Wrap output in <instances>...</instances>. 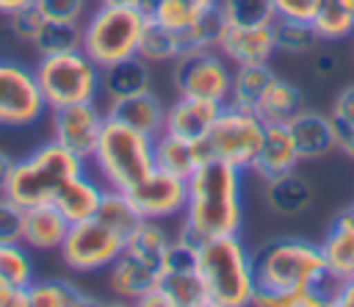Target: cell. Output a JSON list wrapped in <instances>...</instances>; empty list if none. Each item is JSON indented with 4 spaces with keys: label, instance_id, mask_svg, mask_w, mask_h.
Masks as SVG:
<instances>
[{
    "label": "cell",
    "instance_id": "obj_34",
    "mask_svg": "<svg viewBox=\"0 0 354 307\" xmlns=\"http://www.w3.org/2000/svg\"><path fill=\"white\" fill-rule=\"evenodd\" d=\"M318 33L310 22H299V19H274V44L277 53H288V55H304L310 50H315L318 44Z\"/></svg>",
    "mask_w": 354,
    "mask_h": 307
},
{
    "label": "cell",
    "instance_id": "obj_29",
    "mask_svg": "<svg viewBox=\"0 0 354 307\" xmlns=\"http://www.w3.org/2000/svg\"><path fill=\"white\" fill-rule=\"evenodd\" d=\"M183 50H185L183 33L169 30V28H160V25H155V22L147 19V25L141 30V39H138L136 55L144 58L152 66V64H171Z\"/></svg>",
    "mask_w": 354,
    "mask_h": 307
},
{
    "label": "cell",
    "instance_id": "obj_53",
    "mask_svg": "<svg viewBox=\"0 0 354 307\" xmlns=\"http://www.w3.org/2000/svg\"><path fill=\"white\" fill-rule=\"evenodd\" d=\"M340 3H343L346 8H351V11H354V0H340Z\"/></svg>",
    "mask_w": 354,
    "mask_h": 307
},
{
    "label": "cell",
    "instance_id": "obj_35",
    "mask_svg": "<svg viewBox=\"0 0 354 307\" xmlns=\"http://www.w3.org/2000/svg\"><path fill=\"white\" fill-rule=\"evenodd\" d=\"M97 218H102L105 224H111L113 230L119 232H130L138 221H141V213L136 210L133 199L127 191H116V188H108L105 185V194H102V202L97 207Z\"/></svg>",
    "mask_w": 354,
    "mask_h": 307
},
{
    "label": "cell",
    "instance_id": "obj_19",
    "mask_svg": "<svg viewBox=\"0 0 354 307\" xmlns=\"http://www.w3.org/2000/svg\"><path fill=\"white\" fill-rule=\"evenodd\" d=\"M290 136L296 141L299 158L301 160H321L329 152H335V122L326 113L310 111V108H299L290 119H288Z\"/></svg>",
    "mask_w": 354,
    "mask_h": 307
},
{
    "label": "cell",
    "instance_id": "obj_50",
    "mask_svg": "<svg viewBox=\"0 0 354 307\" xmlns=\"http://www.w3.org/2000/svg\"><path fill=\"white\" fill-rule=\"evenodd\" d=\"M30 3H36V0H0V14H14V11H19V8H25V6H30Z\"/></svg>",
    "mask_w": 354,
    "mask_h": 307
},
{
    "label": "cell",
    "instance_id": "obj_49",
    "mask_svg": "<svg viewBox=\"0 0 354 307\" xmlns=\"http://www.w3.org/2000/svg\"><path fill=\"white\" fill-rule=\"evenodd\" d=\"M11 166H14V158L0 149V194L6 191V180H8V174H11Z\"/></svg>",
    "mask_w": 354,
    "mask_h": 307
},
{
    "label": "cell",
    "instance_id": "obj_7",
    "mask_svg": "<svg viewBox=\"0 0 354 307\" xmlns=\"http://www.w3.org/2000/svg\"><path fill=\"white\" fill-rule=\"evenodd\" d=\"M33 75L47 102V111H50V108H61L72 102L97 100L102 69L77 47L66 53L39 55V61L33 64Z\"/></svg>",
    "mask_w": 354,
    "mask_h": 307
},
{
    "label": "cell",
    "instance_id": "obj_31",
    "mask_svg": "<svg viewBox=\"0 0 354 307\" xmlns=\"http://www.w3.org/2000/svg\"><path fill=\"white\" fill-rule=\"evenodd\" d=\"M158 288L169 299V307H207L205 285L196 271H163Z\"/></svg>",
    "mask_w": 354,
    "mask_h": 307
},
{
    "label": "cell",
    "instance_id": "obj_9",
    "mask_svg": "<svg viewBox=\"0 0 354 307\" xmlns=\"http://www.w3.org/2000/svg\"><path fill=\"white\" fill-rule=\"evenodd\" d=\"M232 66L216 47H185L171 61V86L183 97L227 102Z\"/></svg>",
    "mask_w": 354,
    "mask_h": 307
},
{
    "label": "cell",
    "instance_id": "obj_54",
    "mask_svg": "<svg viewBox=\"0 0 354 307\" xmlns=\"http://www.w3.org/2000/svg\"><path fill=\"white\" fill-rule=\"evenodd\" d=\"M351 207H354V205H351Z\"/></svg>",
    "mask_w": 354,
    "mask_h": 307
},
{
    "label": "cell",
    "instance_id": "obj_12",
    "mask_svg": "<svg viewBox=\"0 0 354 307\" xmlns=\"http://www.w3.org/2000/svg\"><path fill=\"white\" fill-rule=\"evenodd\" d=\"M105 124V108L97 105V100L88 102H72L61 108H50V133L58 144L72 149L80 158H91L97 138Z\"/></svg>",
    "mask_w": 354,
    "mask_h": 307
},
{
    "label": "cell",
    "instance_id": "obj_28",
    "mask_svg": "<svg viewBox=\"0 0 354 307\" xmlns=\"http://www.w3.org/2000/svg\"><path fill=\"white\" fill-rule=\"evenodd\" d=\"M299 108H301V91H299V86L277 75L268 83L266 94L260 97L254 113L263 122H288Z\"/></svg>",
    "mask_w": 354,
    "mask_h": 307
},
{
    "label": "cell",
    "instance_id": "obj_47",
    "mask_svg": "<svg viewBox=\"0 0 354 307\" xmlns=\"http://www.w3.org/2000/svg\"><path fill=\"white\" fill-rule=\"evenodd\" d=\"M335 149L354 160V127H335Z\"/></svg>",
    "mask_w": 354,
    "mask_h": 307
},
{
    "label": "cell",
    "instance_id": "obj_38",
    "mask_svg": "<svg viewBox=\"0 0 354 307\" xmlns=\"http://www.w3.org/2000/svg\"><path fill=\"white\" fill-rule=\"evenodd\" d=\"M221 28H224V19H221L218 8H202L196 22L183 33V41H185V47H216Z\"/></svg>",
    "mask_w": 354,
    "mask_h": 307
},
{
    "label": "cell",
    "instance_id": "obj_52",
    "mask_svg": "<svg viewBox=\"0 0 354 307\" xmlns=\"http://www.w3.org/2000/svg\"><path fill=\"white\" fill-rule=\"evenodd\" d=\"M194 6H199V8H216V3L218 0H191Z\"/></svg>",
    "mask_w": 354,
    "mask_h": 307
},
{
    "label": "cell",
    "instance_id": "obj_27",
    "mask_svg": "<svg viewBox=\"0 0 354 307\" xmlns=\"http://www.w3.org/2000/svg\"><path fill=\"white\" fill-rule=\"evenodd\" d=\"M277 77V72L268 64H246V66H235L232 69V83H230V100L238 108L254 111L260 97L266 94L268 83Z\"/></svg>",
    "mask_w": 354,
    "mask_h": 307
},
{
    "label": "cell",
    "instance_id": "obj_33",
    "mask_svg": "<svg viewBox=\"0 0 354 307\" xmlns=\"http://www.w3.org/2000/svg\"><path fill=\"white\" fill-rule=\"evenodd\" d=\"M310 25L315 28L321 41H340L354 33V11L340 0H324Z\"/></svg>",
    "mask_w": 354,
    "mask_h": 307
},
{
    "label": "cell",
    "instance_id": "obj_11",
    "mask_svg": "<svg viewBox=\"0 0 354 307\" xmlns=\"http://www.w3.org/2000/svg\"><path fill=\"white\" fill-rule=\"evenodd\" d=\"M47 111L30 66L0 58V127H30Z\"/></svg>",
    "mask_w": 354,
    "mask_h": 307
},
{
    "label": "cell",
    "instance_id": "obj_42",
    "mask_svg": "<svg viewBox=\"0 0 354 307\" xmlns=\"http://www.w3.org/2000/svg\"><path fill=\"white\" fill-rule=\"evenodd\" d=\"M44 19H61V22H83L91 11V0H36Z\"/></svg>",
    "mask_w": 354,
    "mask_h": 307
},
{
    "label": "cell",
    "instance_id": "obj_40",
    "mask_svg": "<svg viewBox=\"0 0 354 307\" xmlns=\"http://www.w3.org/2000/svg\"><path fill=\"white\" fill-rule=\"evenodd\" d=\"M41 25H44V14L39 11L36 3H30V6H25V8L14 11V14H8V28H6V30H8L14 39L30 44Z\"/></svg>",
    "mask_w": 354,
    "mask_h": 307
},
{
    "label": "cell",
    "instance_id": "obj_5",
    "mask_svg": "<svg viewBox=\"0 0 354 307\" xmlns=\"http://www.w3.org/2000/svg\"><path fill=\"white\" fill-rule=\"evenodd\" d=\"M88 160L108 188L133 191L155 169L152 136L105 116L102 133Z\"/></svg>",
    "mask_w": 354,
    "mask_h": 307
},
{
    "label": "cell",
    "instance_id": "obj_4",
    "mask_svg": "<svg viewBox=\"0 0 354 307\" xmlns=\"http://www.w3.org/2000/svg\"><path fill=\"white\" fill-rule=\"evenodd\" d=\"M80 171H86V158L75 155L72 149L50 138L39 144L33 152H28L25 158L14 160L3 194L22 207L53 202L55 191Z\"/></svg>",
    "mask_w": 354,
    "mask_h": 307
},
{
    "label": "cell",
    "instance_id": "obj_13",
    "mask_svg": "<svg viewBox=\"0 0 354 307\" xmlns=\"http://www.w3.org/2000/svg\"><path fill=\"white\" fill-rule=\"evenodd\" d=\"M136 210L141 213V218H171L180 216L185 210V199H188V180L169 174L163 169H152L133 191H127Z\"/></svg>",
    "mask_w": 354,
    "mask_h": 307
},
{
    "label": "cell",
    "instance_id": "obj_24",
    "mask_svg": "<svg viewBox=\"0 0 354 307\" xmlns=\"http://www.w3.org/2000/svg\"><path fill=\"white\" fill-rule=\"evenodd\" d=\"M152 149H155V169H163L183 180H188L202 163V152H199L196 141L180 138L166 130L152 138Z\"/></svg>",
    "mask_w": 354,
    "mask_h": 307
},
{
    "label": "cell",
    "instance_id": "obj_25",
    "mask_svg": "<svg viewBox=\"0 0 354 307\" xmlns=\"http://www.w3.org/2000/svg\"><path fill=\"white\" fill-rule=\"evenodd\" d=\"M149 86H152L149 64H147L144 58H138V55L105 66V69H102V77H100V91H102L108 100L130 97V94L147 91Z\"/></svg>",
    "mask_w": 354,
    "mask_h": 307
},
{
    "label": "cell",
    "instance_id": "obj_6",
    "mask_svg": "<svg viewBox=\"0 0 354 307\" xmlns=\"http://www.w3.org/2000/svg\"><path fill=\"white\" fill-rule=\"evenodd\" d=\"M144 25H147V17L136 6L97 3L80 22V28H83L80 50L100 69H105L111 64H119V61L136 55Z\"/></svg>",
    "mask_w": 354,
    "mask_h": 307
},
{
    "label": "cell",
    "instance_id": "obj_46",
    "mask_svg": "<svg viewBox=\"0 0 354 307\" xmlns=\"http://www.w3.org/2000/svg\"><path fill=\"white\" fill-rule=\"evenodd\" d=\"M329 304L332 307H354V277L329 282Z\"/></svg>",
    "mask_w": 354,
    "mask_h": 307
},
{
    "label": "cell",
    "instance_id": "obj_2",
    "mask_svg": "<svg viewBox=\"0 0 354 307\" xmlns=\"http://www.w3.org/2000/svg\"><path fill=\"white\" fill-rule=\"evenodd\" d=\"M196 274L205 285L207 307H243L257 293L252 252L235 235H216L199 243Z\"/></svg>",
    "mask_w": 354,
    "mask_h": 307
},
{
    "label": "cell",
    "instance_id": "obj_14",
    "mask_svg": "<svg viewBox=\"0 0 354 307\" xmlns=\"http://www.w3.org/2000/svg\"><path fill=\"white\" fill-rule=\"evenodd\" d=\"M216 50L232 66L268 64L271 55L277 53V44H274V22H268V25H227L224 22Z\"/></svg>",
    "mask_w": 354,
    "mask_h": 307
},
{
    "label": "cell",
    "instance_id": "obj_32",
    "mask_svg": "<svg viewBox=\"0 0 354 307\" xmlns=\"http://www.w3.org/2000/svg\"><path fill=\"white\" fill-rule=\"evenodd\" d=\"M83 39V28L80 22H61V19H44V25L39 28V33L33 36L30 47L39 55H53V53H66V50H77Z\"/></svg>",
    "mask_w": 354,
    "mask_h": 307
},
{
    "label": "cell",
    "instance_id": "obj_15",
    "mask_svg": "<svg viewBox=\"0 0 354 307\" xmlns=\"http://www.w3.org/2000/svg\"><path fill=\"white\" fill-rule=\"evenodd\" d=\"M160 274L163 268L158 260H149L133 249H122V254L108 266V288L119 299L138 304L149 290L158 288Z\"/></svg>",
    "mask_w": 354,
    "mask_h": 307
},
{
    "label": "cell",
    "instance_id": "obj_10",
    "mask_svg": "<svg viewBox=\"0 0 354 307\" xmlns=\"http://www.w3.org/2000/svg\"><path fill=\"white\" fill-rule=\"evenodd\" d=\"M124 238H127L124 232H119L111 224H105L102 218L91 216V218L69 224L58 254L69 271H77V274L108 271V266L122 254Z\"/></svg>",
    "mask_w": 354,
    "mask_h": 307
},
{
    "label": "cell",
    "instance_id": "obj_1",
    "mask_svg": "<svg viewBox=\"0 0 354 307\" xmlns=\"http://www.w3.org/2000/svg\"><path fill=\"white\" fill-rule=\"evenodd\" d=\"M243 224V171L221 163L202 160L188 177V199L183 227L177 230L194 243L216 235H235Z\"/></svg>",
    "mask_w": 354,
    "mask_h": 307
},
{
    "label": "cell",
    "instance_id": "obj_21",
    "mask_svg": "<svg viewBox=\"0 0 354 307\" xmlns=\"http://www.w3.org/2000/svg\"><path fill=\"white\" fill-rule=\"evenodd\" d=\"M66 230H69V221L53 202H41V205L25 207L22 243L28 249H39V252L61 249V243L66 238Z\"/></svg>",
    "mask_w": 354,
    "mask_h": 307
},
{
    "label": "cell",
    "instance_id": "obj_23",
    "mask_svg": "<svg viewBox=\"0 0 354 307\" xmlns=\"http://www.w3.org/2000/svg\"><path fill=\"white\" fill-rule=\"evenodd\" d=\"M102 194H105V185H100L94 177H88L86 171L69 177L53 196V205L66 216L69 224L75 221H83V218H91L97 216V207L102 202Z\"/></svg>",
    "mask_w": 354,
    "mask_h": 307
},
{
    "label": "cell",
    "instance_id": "obj_37",
    "mask_svg": "<svg viewBox=\"0 0 354 307\" xmlns=\"http://www.w3.org/2000/svg\"><path fill=\"white\" fill-rule=\"evenodd\" d=\"M252 304H257V307H324V304H329V288L257 290Z\"/></svg>",
    "mask_w": 354,
    "mask_h": 307
},
{
    "label": "cell",
    "instance_id": "obj_48",
    "mask_svg": "<svg viewBox=\"0 0 354 307\" xmlns=\"http://www.w3.org/2000/svg\"><path fill=\"white\" fill-rule=\"evenodd\" d=\"M313 66H315V72H318L321 77H326V75H332V69L337 66V61H335V55H332V53H321V55H315Z\"/></svg>",
    "mask_w": 354,
    "mask_h": 307
},
{
    "label": "cell",
    "instance_id": "obj_20",
    "mask_svg": "<svg viewBox=\"0 0 354 307\" xmlns=\"http://www.w3.org/2000/svg\"><path fill=\"white\" fill-rule=\"evenodd\" d=\"M321 252L329 282L354 277V207H346L332 218L321 241Z\"/></svg>",
    "mask_w": 354,
    "mask_h": 307
},
{
    "label": "cell",
    "instance_id": "obj_41",
    "mask_svg": "<svg viewBox=\"0 0 354 307\" xmlns=\"http://www.w3.org/2000/svg\"><path fill=\"white\" fill-rule=\"evenodd\" d=\"M22 218L25 207L0 194V243H22Z\"/></svg>",
    "mask_w": 354,
    "mask_h": 307
},
{
    "label": "cell",
    "instance_id": "obj_43",
    "mask_svg": "<svg viewBox=\"0 0 354 307\" xmlns=\"http://www.w3.org/2000/svg\"><path fill=\"white\" fill-rule=\"evenodd\" d=\"M277 19H299V22H313L324 0H271Z\"/></svg>",
    "mask_w": 354,
    "mask_h": 307
},
{
    "label": "cell",
    "instance_id": "obj_30",
    "mask_svg": "<svg viewBox=\"0 0 354 307\" xmlns=\"http://www.w3.org/2000/svg\"><path fill=\"white\" fill-rule=\"evenodd\" d=\"M136 8L149 22L169 28V30H177V33H185L196 22V17L202 14V8L194 6L191 0H141Z\"/></svg>",
    "mask_w": 354,
    "mask_h": 307
},
{
    "label": "cell",
    "instance_id": "obj_18",
    "mask_svg": "<svg viewBox=\"0 0 354 307\" xmlns=\"http://www.w3.org/2000/svg\"><path fill=\"white\" fill-rule=\"evenodd\" d=\"M221 105L224 102H216V100L177 94V100L171 105H166L163 130L180 136V138H188V141H202L207 136V130L213 127L216 116L221 113Z\"/></svg>",
    "mask_w": 354,
    "mask_h": 307
},
{
    "label": "cell",
    "instance_id": "obj_45",
    "mask_svg": "<svg viewBox=\"0 0 354 307\" xmlns=\"http://www.w3.org/2000/svg\"><path fill=\"white\" fill-rule=\"evenodd\" d=\"M0 307H28V285L0 274Z\"/></svg>",
    "mask_w": 354,
    "mask_h": 307
},
{
    "label": "cell",
    "instance_id": "obj_16",
    "mask_svg": "<svg viewBox=\"0 0 354 307\" xmlns=\"http://www.w3.org/2000/svg\"><path fill=\"white\" fill-rule=\"evenodd\" d=\"M299 163H301V158H299V149H296L288 122H266L252 171L260 180H268V177L293 171Z\"/></svg>",
    "mask_w": 354,
    "mask_h": 307
},
{
    "label": "cell",
    "instance_id": "obj_39",
    "mask_svg": "<svg viewBox=\"0 0 354 307\" xmlns=\"http://www.w3.org/2000/svg\"><path fill=\"white\" fill-rule=\"evenodd\" d=\"M196 254H199V243H194L177 232L163 252L160 268L163 271H196Z\"/></svg>",
    "mask_w": 354,
    "mask_h": 307
},
{
    "label": "cell",
    "instance_id": "obj_17",
    "mask_svg": "<svg viewBox=\"0 0 354 307\" xmlns=\"http://www.w3.org/2000/svg\"><path fill=\"white\" fill-rule=\"evenodd\" d=\"M105 116L108 119H116L133 130H141L147 136H158L163 133V124H166V105L163 100L147 89V91H138V94H130V97H116V100H108L105 105Z\"/></svg>",
    "mask_w": 354,
    "mask_h": 307
},
{
    "label": "cell",
    "instance_id": "obj_26",
    "mask_svg": "<svg viewBox=\"0 0 354 307\" xmlns=\"http://www.w3.org/2000/svg\"><path fill=\"white\" fill-rule=\"evenodd\" d=\"M100 304L94 296L72 285L69 279H33L28 285V307H88Z\"/></svg>",
    "mask_w": 354,
    "mask_h": 307
},
{
    "label": "cell",
    "instance_id": "obj_36",
    "mask_svg": "<svg viewBox=\"0 0 354 307\" xmlns=\"http://www.w3.org/2000/svg\"><path fill=\"white\" fill-rule=\"evenodd\" d=\"M216 8L227 25H268L277 19L271 0H218Z\"/></svg>",
    "mask_w": 354,
    "mask_h": 307
},
{
    "label": "cell",
    "instance_id": "obj_8",
    "mask_svg": "<svg viewBox=\"0 0 354 307\" xmlns=\"http://www.w3.org/2000/svg\"><path fill=\"white\" fill-rule=\"evenodd\" d=\"M263 127H266V122L254 111L224 102L221 113L216 116L207 136L202 141H196L202 160H221L241 171H252L257 149H260Z\"/></svg>",
    "mask_w": 354,
    "mask_h": 307
},
{
    "label": "cell",
    "instance_id": "obj_51",
    "mask_svg": "<svg viewBox=\"0 0 354 307\" xmlns=\"http://www.w3.org/2000/svg\"><path fill=\"white\" fill-rule=\"evenodd\" d=\"M97 3H102V6H138L141 0H97Z\"/></svg>",
    "mask_w": 354,
    "mask_h": 307
},
{
    "label": "cell",
    "instance_id": "obj_3",
    "mask_svg": "<svg viewBox=\"0 0 354 307\" xmlns=\"http://www.w3.org/2000/svg\"><path fill=\"white\" fill-rule=\"evenodd\" d=\"M257 290H296V288H329L321 243L304 238H274L254 254Z\"/></svg>",
    "mask_w": 354,
    "mask_h": 307
},
{
    "label": "cell",
    "instance_id": "obj_44",
    "mask_svg": "<svg viewBox=\"0 0 354 307\" xmlns=\"http://www.w3.org/2000/svg\"><path fill=\"white\" fill-rule=\"evenodd\" d=\"M335 127H354V83L343 86L335 100H332V111H329Z\"/></svg>",
    "mask_w": 354,
    "mask_h": 307
},
{
    "label": "cell",
    "instance_id": "obj_22",
    "mask_svg": "<svg viewBox=\"0 0 354 307\" xmlns=\"http://www.w3.org/2000/svg\"><path fill=\"white\" fill-rule=\"evenodd\" d=\"M263 199L271 213H277L282 218H293V216H301L313 205V188L293 169V171L263 180Z\"/></svg>",
    "mask_w": 354,
    "mask_h": 307
}]
</instances>
